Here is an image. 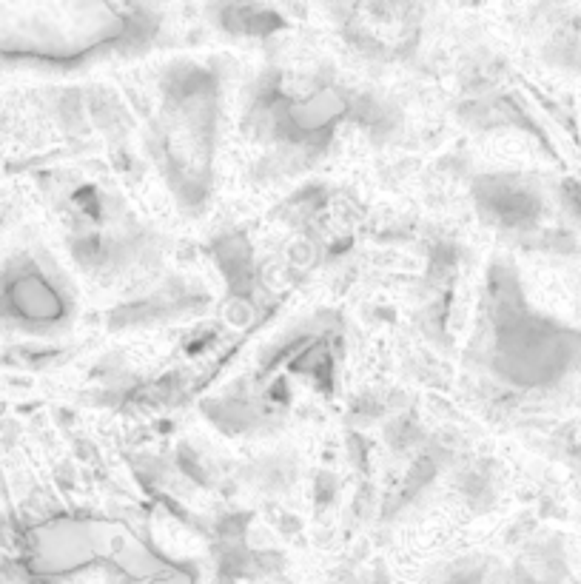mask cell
I'll return each mask as SVG.
<instances>
[{
    "label": "cell",
    "instance_id": "1",
    "mask_svg": "<svg viewBox=\"0 0 581 584\" xmlns=\"http://www.w3.org/2000/svg\"><path fill=\"white\" fill-rule=\"evenodd\" d=\"M9 300L12 308L23 314V317H32V320H52L60 314V300L49 285L40 280L38 274H23L15 280V285L9 288Z\"/></svg>",
    "mask_w": 581,
    "mask_h": 584
}]
</instances>
